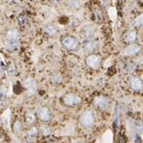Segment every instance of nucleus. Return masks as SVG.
Masks as SVG:
<instances>
[{
	"mask_svg": "<svg viewBox=\"0 0 143 143\" xmlns=\"http://www.w3.org/2000/svg\"><path fill=\"white\" fill-rule=\"evenodd\" d=\"M20 42V35L17 29H11L7 33L6 36V48L9 51L16 50Z\"/></svg>",
	"mask_w": 143,
	"mask_h": 143,
	"instance_id": "1",
	"label": "nucleus"
},
{
	"mask_svg": "<svg viewBox=\"0 0 143 143\" xmlns=\"http://www.w3.org/2000/svg\"><path fill=\"white\" fill-rule=\"evenodd\" d=\"M35 120H36V117H35V114L32 112H29L28 113L26 116V121L28 123V124H32V123L35 121Z\"/></svg>",
	"mask_w": 143,
	"mask_h": 143,
	"instance_id": "16",
	"label": "nucleus"
},
{
	"mask_svg": "<svg viewBox=\"0 0 143 143\" xmlns=\"http://www.w3.org/2000/svg\"><path fill=\"white\" fill-rule=\"evenodd\" d=\"M37 132H38V131H37V129H36V128H35V127L32 128V129L29 130V132H28V138L31 139V140L34 139L35 137H36V136Z\"/></svg>",
	"mask_w": 143,
	"mask_h": 143,
	"instance_id": "19",
	"label": "nucleus"
},
{
	"mask_svg": "<svg viewBox=\"0 0 143 143\" xmlns=\"http://www.w3.org/2000/svg\"><path fill=\"white\" fill-rule=\"evenodd\" d=\"M84 50L87 52H92L97 48V44L92 40H86L83 44Z\"/></svg>",
	"mask_w": 143,
	"mask_h": 143,
	"instance_id": "10",
	"label": "nucleus"
},
{
	"mask_svg": "<svg viewBox=\"0 0 143 143\" xmlns=\"http://www.w3.org/2000/svg\"><path fill=\"white\" fill-rule=\"evenodd\" d=\"M142 77H143V76H142Z\"/></svg>",
	"mask_w": 143,
	"mask_h": 143,
	"instance_id": "24",
	"label": "nucleus"
},
{
	"mask_svg": "<svg viewBox=\"0 0 143 143\" xmlns=\"http://www.w3.org/2000/svg\"><path fill=\"white\" fill-rule=\"evenodd\" d=\"M133 25L135 27H140L143 25V14L140 15L139 16H137L133 21Z\"/></svg>",
	"mask_w": 143,
	"mask_h": 143,
	"instance_id": "15",
	"label": "nucleus"
},
{
	"mask_svg": "<svg viewBox=\"0 0 143 143\" xmlns=\"http://www.w3.org/2000/svg\"><path fill=\"white\" fill-rule=\"evenodd\" d=\"M93 102L96 106L100 108V109H106L109 105V100L108 99L106 96H96L94 99Z\"/></svg>",
	"mask_w": 143,
	"mask_h": 143,
	"instance_id": "7",
	"label": "nucleus"
},
{
	"mask_svg": "<svg viewBox=\"0 0 143 143\" xmlns=\"http://www.w3.org/2000/svg\"><path fill=\"white\" fill-rule=\"evenodd\" d=\"M45 32L47 33L48 36H54L56 33V27L54 25H52V24H49L48 26H46L45 28Z\"/></svg>",
	"mask_w": 143,
	"mask_h": 143,
	"instance_id": "13",
	"label": "nucleus"
},
{
	"mask_svg": "<svg viewBox=\"0 0 143 143\" xmlns=\"http://www.w3.org/2000/svg\"><path fill=\"white\" fill-rule=\"evenodd\" d=\"M80 7V2L79 0H72L69 3V7L71 9H77Z\"/></svg>",
	"mask_w": 143,
	"mask_h": 143,
	"instance_id": "17",
	"label": "nucleus"
},
{
	"mask_svg": "<svg viewBox=\"0 0 143 143\" xmlns=\"http://www.w3.org/2000/svg\"><path fill=\"white\" fill-rule=\"evenodd\" d=\"M134 128H135V130H136L137 133L141 132L142 129H143V123H141V122H137V123H135Z\"/></svg>",
	"mask_w": 143,
	"mask_h": 143,
	"instance_id": "21",
	"label": "nucleus"
},
{
	"mask_svg": "<svg viewBox=\"0 0 143 143\" xmlns=\"http://www.w3.org/2000/svg\"><path fill=\"white\" fill-rule=\"evenodd\" d=\"M135 142H136V143H141V138H140V137H138V136L136 137V140H135Z\"/></svg>",
	"mask_w": 143,
	"mask_h": 143,
	"instance_id": "22",
	"label": "nucleus"
},
{
	"mask_svg": "<svg viewBox=\"0 0 143 143\" xmlns=\"http://www.w3.org/2000/svg\"><path fill=\"white\" fill-rule=\"evenodd\" d=\"M24 86L27 88V95L33 96L36 92V82L33 78H28L24 82Z\"/></svg>",
	"mask_w": 143,
	"mask_h": 143,
	"instance_id": "5",
	"label": "nucleus"
},
{
	"mask_svg": "<svg viewBox=\"0 0 143 143\" xmlns=\"http://www.w3.org/2000/svg\"><path fill=\"white\" fill-rule=\"evenodd\" d=\"M38 117L44 121H48L51 118V113L47 107H40L38 110Z\"/></svg>",
	"mask_w": 143,
	"mask_h": 143,
	"instance_id": "8",
	"label": "nucleus"
},
{
	"mask_svg": "<svg viewBox=\"0 0 143 143\" xmlns=\"http://www.w3.org/2000/svg\"><path fill=\"white\" fill-rule=\"evenodd\" d=\"M80 124L85 128H89L92 126L95 121L94 114L91 110H86L81 114L80 118Z\"/></svg>",
	"mask_w": 143,
	"mask_h": 143,
	"instance_id": "2",
	"label": "nucleus"
},
{
	"mask_svg": "<svg viewBox=\"0 0 143 143\" xmlns=\"http://www.w3.org/2000/svg\"><path fill=\"white\" fill-rule=\"evenodd\" d=\"M140 50H141L140 46H138L137 44H132L129 45V47H127L123 52H124V55L125 56H133L137 52H139Z\"/></svg>",
	"mask_w": 143,
	"mask_h": 143,
	"instance_id": "11",
	"label": "nucleus"
},
{
	"mask_svg": "<svg viewBox=\"0 0 143 143\" xmlns=\"http://www.w3.org/2000/svg\"><path fill=\"white\" fill-rule=\"evenodd\" d=\"M62 44L64 47L68 48V50H75L78 48L79 46L78 40L72 36L65 37L62 41Z\"/></svg>",
	"mask_w": 143,
	"mask_h": 143,
	"instance_id": "4",
	"label": "nucleus"
},
{
	"mask_svg": "<svg viewBox=\"0 0 143 143\" xmlns=\"http://www.w3.org/2000/svg\"><path fill=\"white\" fill-rule=\"evenodd\" d=\"M52 80L53 83H56V84L60 83L61 81H62V76L60 74H56L52 77Z\"/></svg>",
	"mask_w": 143,
	"mask_h": 143,
	"instance_id": "20",
	"label": "nucleus"
},
{
	"mask_svg": "<svg viewBox=\"0 0 143 143\" xmlns=\"http://www.w3.org/2000/svg\"><path fill=\"white\" fill-rule=\"evenodd\" d=\"M64 102L68 106H76L81 102V98L74 93H68L64 97Z\"/></svg>",
	"mask_w": 143,
	"mask_h": 143,
	"instance_id": "3",
	"label": "nucleus"
},
{
	"mask_svg": "<svg viewBox=\"0 0 143 143\" xmlns=\"http://www.w3.org/2000/svg\"><path fill=\"white\" fill-rule=\"evenodd\" d=\"M137 35L135 32H130L126 36V41L127 42H133L135 40H136Z\"/></svg>",
	"mask_w": 143,
	"mask_h": 143,
	"instance_id": "18",
	"label": "nucleus"
},
{
	"mask_svg": "<svg viewBox=\"0 0 143 143\" xmlns=\"http://www.w3.org/2000/svg\"><path fill=\"white\" fill-rule=\"evenodd\" d=\"M86 64L92 68H97L100 64V58L96 55H90L87 57Z\"/></svg>",
	"mask_w": 143,
	"mask_h": 143,
	"instance_id": "6",
	"label": "nucleus"
},
{
	"mask_svg": "<svg viewBox=\"0 0 143 143\" xmlns=\"http://www.w3.org/2000/svg\"><path fill=\"white\" fill-rule=\"evenodd\" d=\"M82 33L84 37L87 40H92L96 36V29L92 26H86L83 28Z\"/></svg>",
	"mask_w": 143,
	"mask_h": 143,
	"instance_id": "9",
	"label": "nucleus"
},
{
	"mask_svg": "<svg viewBox=\"0 0 143 143\" xmlns=\"http://www.w3.org/2000/svg\"><path fill=\"white\" fill-rule=\"evenodd\" d=\"M131 87L133 90L139 91L142 88V83L141 80H139L137 77H133L131 79Z\"/></svg>",
	"mask_w": 143,
	"mask_h": 143,
	"instance_id": "12",
	"label": "nucleus"
},
{
	"mask_svg": "<svg viewBox=\"0 0 143 143\" xmlns=\"http://www.w3.org/2000/svg\"><path fill=\"white\" fill-rule=\"evenodd\" d=\"M13 129H14V131L16 133H20L22 129H23V125H22V123L19 121H16L15 122L14 124V126H13Z\"/></svg>",
	"mask_w": 143,
	"mask_h": 143,
	"instance_id": "14",
	"label": "nucleus"
},
{
	"mask_svg": "<svg viewBox=\"0 0 143 143\" xmlns=\"http://www.w3.org/2000/svg\"><path fill=\"white\" fill-rule=\"evenodd\" d=\"M3 94H4V92H3L2 88H0V99H1L3 96Z\"/></svg>",
	"mask_w": 143,
	"mask_h": 143,
	"instance_id": "23",
	"label": "nucleus"
}]
</instances>
